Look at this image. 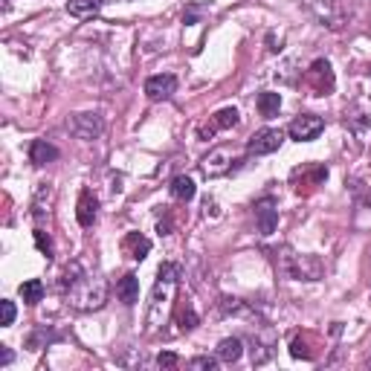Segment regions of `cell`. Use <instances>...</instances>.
Listing matches in <instances>:
<instances>
[{
    "instance_id": "52a82bcc",
    "label": "cell",
    "mask_w": 371,
    "mask_h": 371,
    "mask_svg": "<svg viewBox=\"0 0 371 371\" xmlns=\"http://www.w3.org/2000/svg\"><path fill=\"white\" fill-rule=\"evenodd\" d=\"M284 142V131L281 128H261V131H255V137L246 142V154H253V157H264V154H273L279 151Z\"/></svg>"
},
{
    "instance_id": "8fae6325",
    "label": "cell",
    "mask_w": 371,
    "mask_h": 371,
    "mask_svg": "<svg viewBox=\"0 0 371 371\" xmlns=\"http://www.w3.org/2000/svg\"><path fill=\"white\" fill-rule=\"evenodd\" d=\"M177 93V79L171 73H159V76H151L145 81V96L151 102H163V99H171Z\"/></svg>"
},
{
    "instance_id": "f1b7e54d",
    "label": "cell",
    "mask_w": 371,
    "mask_h": 371,
    "mask_svg": "<svg viewBox=\"0 0 371 371\" xmlns=\"http://www.w3.org/2000/svg\"><path fill=\"white\" fill-rule=\"evenodd\" d=\"M35 244H38V250L44 253V258H53V241H49V235L44 229H35Z\"/></svg>"
},
{
    "instance_id": "83f0119b",
    "label": "cell",
    "mask_w": 371,
    "mask_h": 371,
    "mask_svg": "<svg viewBox=\"0 0 371 371\" xmlns=\"http://www.w3.org/2000/svg\"><path fill=\"white\" fill-rule=\"evenodd\" d=\"M189 368H203V371H215L218 368V357H192L189 360Z\"/></svg>"
},
{
    "instance_id": "44dd1931",
    "label": "cell",
    "mask_w": 371,
    "mask_h": 371,
    "mask_svg": "<svg viewBox=\"0 0 371 371\" xmlns=\"http://www.w3.org/2000/svg\"><path fill=\"white\" fill-rule=\"evenodd\" d=\"M18 293H21V299L27 305H38L44 299V281L41 279H27L18 287Z\"/></svg>"
},
{
    "instance_id": "6da1fadb",
    "label": "cell",
    "mask_w": 371,
    "mask_h": 371,
    "mask_svg": "<svg viewBox=\"0 0 371 371\" xmlns=\"http://www.w3.org/2000/svg\"><path fill=\"white\" fill-rule=\"evenodd\" d=\"M61 290L70 307L76 311H99L107 302V284L99 273H90L81 261H70L61 279Z\"/></svg>"
},
{
    "instance_id": "4dcf8cb0",
    "label": "cell",
    "mask_w": 371,
    "mask_h": 371,
    "mask_svg": "<svg viewBox=\"0 0 371 371\" xmlns=\"http://www.w3.org/2000/svg\"><path fill=\"white\" fill-rule=\"evenodd\" d=\"M354 128H363V131H371V114H366L363 119L354 122Z\"/></svg>"
},
{
    "instance_id": "8992f818",
    "label": "cell",
    "mask_w": 371,
    "mask_h": 371,
    "mask_svg": "<svg viewBox=\"0 0 371 371\" xmlns=\"http://www.w3.org/2000/svg\"><path fill=\"white\" fill-rule=\"evenodd\" d=\"M322 131H325V119L316 116V114L296 116V119L290 122V128H287V133H290L296 142H311V140H316Z\"/></svg>"
},
{
    "instance_id": "603a6c76",
    "label": "cell",
    "mask_w": 371,
    "mask_h": 371,
    "mask_svg": "<svg viewBox=\"0 0 371 371\" xmlns=\"http://www.w3.org/2000/svg\"><path fill=\"white\" fill-rule=\"evenodd\" d=\"M194 180L192 177H186V175H180V177H175V180H171V194H175L177 197V201H192V197H194Z\"/></svg>"
},
{
    "instance_id": "5bb4252c",
    "label": "cell",
    "mask_w": 371,
    "mask_h": 371,
    "mask_svg": "<svg viewBox=\"0 0 371 371\" xmlns=\"http://www.w3.org/2000/svg\"><path fill=\"white\" fill-rule=\"evenodd\" d=\"M116 299L122 302V305H137V299H140V279L133 276V273H128V276H122L119 281H116Z\"/></svg>"
},
{
    "instance_id": "2e32d148",
    "label": "cell",
    "mask_w": 371,
    "mask_h": 371,
    "mask_svg": "<svg viewBox=\"0 0 371 371\" xmlns=\"http://www.w3.org/2000/svg\"><path fill=\"white\" fill-rule=\"evenodd\" d=\"M241 354H244V342L238 337H227V340H220L218 342V360L220 363H238L241 360Z\"/></svg>"
},
{
    "instance_id": "5b68a950",
    "label": "cell",
    "mask_w": 371,
    "mask_h": 371,
    "mask_svg": "<svg viewBox=\"0 0 371 371\" xmlns=\"http://www.w3.org/2000/svg\"><path fill=\"white\" fill-rule=\"evenodd\" d=\"M305 81L311 84V90L316 96H328L333 93V84H337V79H333V70H331V61L325 58H316L311 67H307L305 73Z\"/></svg>"
},
{
    "instance_id": "3957f363",
    "label": "cell",
    "mask_w": 371,
    "mask_h": 371,
    "mask_svg": "<svg viewBox=\"0 0 371 371\" xmlns=\"http://www.w3.org/2000/svg\"><path fill=\"white\" fill-rule=\"evenodd\" d=\"M276 267L284 279H293V281H319L325 276V264L316 255L293 253L290 246L276 250Z\"/></svg>"
},
{
    "instance_id": "9a60e30c",
    "label": "cell",
    "mask_w": 371,
    "mask_h": 371,
    "mask_svg": "<svg viewBox=\"0 0 371 371\" xmlns=\"http://www.w3.org/2000/svg\"><path fill=\"white\" fill-rule=\"evenodd\" d=\"M122 246H125V253L133 258V261H142V258L151 253V241H148L145 235H140V232H128Z\"/></svg>"
},
{
    "instance_id": "d4e9b609",
    "label": "cell",
    "mask_w": 371,
    "mask_h": 371,
    "mask_svg": "<svg viewBox=\"0 0 371 371\" xmlns=\"http://www.w3.org/2000/svg\"><path fill=\"white\" fill-rule=\"evenodd\" d=\"M177 322H180V331H192V328L197 325V314H194V307H192V305L180 307V314H177Z\"/></svg>"
},
{
    "instance_id": "1f68e13d",
    "label": "cell",
    "mask_w": 371,
    "mask_h": 371,
    "mask_svg": "<svg viewBox=\"0 0 371 371\" xmlns=\"http://www.w3.org/2000/svg\"><path fill=\"white\" fill-rule=\"evenodd\" d=\"M9 363H12V351L3 345V351H0V366H9Z\"/></svg>"
},
{
    "instance_id": "cb8c5ba5",
    "label": "cell",
    "mask_w": 371,
    "mask_h": 371,
    "mask_svg": "<svg viewBox=\"0 0 371 371\" xmlns=\"http://www.w3.org/2000/svg\"><path fill=\"white\" fill-rule=\"evenodd\" d=\"M53 340H58L53 331H47V328H38L35 333H29V340H27V345L32 351H38V348H47V342H53Z\"/></svg>"
},
{
    "instance_id": "9c48e42d",
    "label": "cell",
    "mask_w": 371,
    "mask_h": 371,
    "mask_svg": "<svg viewBox=\"0 0 371 371\" xmlns=\"http://www.w3.org/2000/svg\"><path fill=\"white\" fill-rule=\"evenodd\" d=\"M67 128L73 137H79V140H96L99 133L105 131V122L99 114H76L67 122Z\"/></svg>"
},
{
    "instance_id": "30bf717a",
    "label": "cell",
    "mask_w": 371,
    "mask_h": 371,
    "mask_svg": "<svg viewBox=\"0 0 371 371\" xmlns=\"http://www.w3.org/2000/svg\"><path fill=\"white\" fill-rule=\"evenodd\" d=\"M255 224H258V232L261 235H273L276 227H279V209H276V201L273 197H261L255 201Z\"/></svg>"
},
{
    "instance_id": "d6a6232c",
    "label": "cell",
    "mask_w": 371,
    "mask_h": 371,
    "mask_svg": "<svg viewBox=\"0 0 371 371\" xmlns=\"http://www.w3.org/2000/svg\"><path fill=\"white\" fill-rule=\"evenodd\" d=\"M102 3H107V0H102Z\"/></svg>"
},
{
    "instance_id": "7a4b0ae2",
    "label": "cell",
    "mask_w": 371,
    "mask_h": 371,
    "mask_svg": "<svg viewBox=\"0 0 371 371\" xmlns=\"http://www.w3.org/2000/svg\"><path fill=\"white\" fill-rule=\"evenodd\" d=\"M177 281H180V267L177 264H159L157 270V284L151 293V305H148V331H159L166 325V319L175 307V293H177Z\"/></svg>"
},
{
    "instance_id": "ba28073f",
    "label": "cell",
    "mask_w": 371,
    "mask_h": 371,
    "mask_svg": "<svg viewBox=\"0 0 371 371\" xmlns=\"http://www.w3.org/2000/svg\"><path fill=\"white\" fill-rule=\"evenodd\" d=\"M314 12H316V18L322 21V27H328V29H342L345 23H348V12L342 9L340 0H316Z\"/></svg>"
},
{
    "instance_id": "d6986e66",
    "label": "cell",
    "mask_w": 371,
    "mask_h": 371,
    "mask_svg": "<svg viewBox=\"0 0 371 371\" xmlns=\"http://www.w3.org/2000/svg\"><path fill=\"white\" fill-rule=\"evenodd\" d=\"M99 9H102V0H67V12L79 21H88V18L99 15Z\"/></svg>"
},
{
    "instance_id": "7c38bea8",
    "label": "cell",
    "mask_w": 371,
    "mask_h": 371,
    "mask_svg": "<svg viewBox=\"0 0 371 371\" xmlns=\"http://www.w3.org/2000/svg\"><path fill=\"white\" fill-rule=\"evenodd\" d=\"M235 125H238V110H235V107H220L218 114L212 116V122L197 131V137H201V140H212L218 131H229Z\"/></svg>"
},
{
    "instance_id": "277c9868",
    "label": "cell",
    "mask_w": 371,
    "mask_h": 371,
    "mask_svg": "<svg viewBox=\"0 0 371 371\" xmlns=\"http://www.w3.org/2000/svg\"><path fill=\"white\" fill-rule=\"evenodd\" d=\"M241 159V151L235 145H220L215 151H209L203 159H201V171L206 177H224L227 171L232 168V163Z\"/></svg>"
},
{
    "instance_id": "7402d4cb",
    "label": "cell",
    "mask_w": 371,
    "mask_h": 371,
    "mask_svg": "<svg viewBox=\"0 0 371 371\" xmlns=\"http://www.w3.org/2000/svg\"><path fill=\"white\" fill-rule=\"evenodd\" d=\"M255 105H258V114L270 119V116H276L279 110H281V96H279V93H270V90H264V93H258Z\"/></svg>"
},
{
    "instance_id": "ac0fdd59",
    "label": "cell",
    "mask_w": 371,
    "mask_h": 371,
    "mask_svg": "<svg viewBox=\"0 0 371 371\" xmlns=\"http://www.w3.org/2000/svg\"><path fill=\"white\" fill-rule=\"evenodd\" d=\"M250 345H253V348H250V357H253V363H255V366H264L270 357H273V351H276V348H273V345H276L273 337H258V333H255Z\"/></svg>"
},
{
    "instance_id": "e0dca14e",
    "label": "cell",
    "mask_w": 371,
    "mask_h": 371,
    "mask_svg": "<svg viewBox=\"0 0 371 371\" xmlns=\"http://www.w3.org/2000/svg\"><path fill=\"white\" fill-rule=\"evenodd\" d=\"M29 159L35 166H47V163H55L58 159V148L49 145L47 140H35L32 148H29Z\"/></svg>"
},
{
    "instance_id": "4316f807",
    "label": "cell",
    "mask_w": 371,
    "mask_h": 371,
    "mask_svg": "<svg viewBox=\"0 0 371 371\" xmlns=\"http://www.w3.org/2000/svg\"><path fill=\"white\" fill-rule=\"evenodd\" d=\"M15 316H18V311H15V302H9V299L0 302V325L9 328L12 322H15Z\"/></svg>"
},
{
    "instance_id": "484cf974",
    "label": "cell",
    "mask_w": 371,
    "mask_h": 371,
    "mask_svg": "<svg viewBox=\"0 0 371 371\" xmlns=\"http://www.w3.org/2000/svg\"><path fill=\"white\" fill-rule=\"evenodd\" d=\"M290 354L296 357V360H314V351L307 348V342H305V337H296L293 342H290Z\"/></svg>"
},
{
    "instance_id": "ffe728a7",
    "label": "cell",
    "mask_w": 371,
    "mask_h": 371,
    "mask_svg": "<svg viewBox=\"0 0 371 371\" xmlns=\"http://www.w3.org/2000/svg\"><path fill=\"white\" fill-rule=\"evenodd\" d=\"M49 201H53V186L49 183H38V189H35V201H32V215L35 220H41L47 212H49Z\"/></svg>"
},
{
    "instance_id": "f546056e",
    "label": "cell",
    "mask_w": 371,
    "mask_h": 371,
    "mask_svg": "<svg viewBox=\"0 0 371 371\" xmlns=\"http://www.w3.org/2000/svg\"><path fill=\"white\" fill-rule=\"evenodd\" d=\"M180 360H177V354H171V351H166V354H159L157 357V366L159 368H175Z\"/></svg>"
},
{
    "instance_id": "4fadbf2b",
    "label": "cell",
    "mask_w": 371,
    "mask_h": 371,
    "mask_svg": "<svg viewBox=\"0 0 371 371\" xmlns=\"http://www.w3.org/2000/svg\"><path fill=\"white\" fill-rule=\"evenodd\" d=\"M96 215H99V201L90 189H84L79 194V206H76V218H79V227L90 229L96 224Z\"/></svg>"
}]
</instances>
